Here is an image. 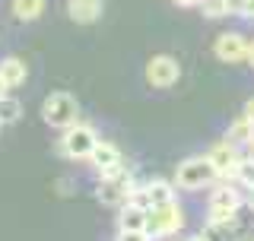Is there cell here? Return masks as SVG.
I'll return each instance as SVG.
<instances>
[{
    "label": "cell",
    "mask_w": 254,
    "mask_h": 241,
    "mask_svg": "<svg viewBox=\"0 0 254 241\" xmlns=\"http://www.w3.org/2000/svg\"><path fill=\"white\" fill-rule=\"evenodd\" d=\"M137 187V181H133V175L124 168V162L118 168H108V172H102L99 184H95V197L102 200L105 206H124L127 200H130V190Z\"/></svg>",
    "instance_id": "obj_1"
},
{
    "label": "cell",
    "mask_w": 254,
    "mask_h": 241,
    "mask_svg": "<svg viewBox=\"0 0 254 241\" xmlns=\"http://www.w3.org/2000/svg\"><path fill=\"white\" fill-rule=\"evenodd\" d=\"M213 181H219L216 168L206 156H194V159H185V162L178 165V172H175V187L181 190H203L210 187Z\"/></svg>",
    "instance_id": "obj_2"
},
{
    "label": "cell",
    "mask_w": 254,
    "mask_h": 241,
    "mask_svg": "<svg viewBox=\"0 0 254 241\" xmlns=\"http://www.w3.org/2000/svg\"><path fill=\"white\" fill-rule=\"evenodd\" d=\"M95 143H99V133H95L92 124H86V120H76V124H70L67 130L61 136V152L67 159H89Z\"/></svg>",
    "instance_id": "obj_3"
},
{
    "label": "cell",
    "mask_w": 254,
    "mask_h": 241,
    "mask_svg": "<svg viewBox=\"0 0 254 241\" xmlns=\"http://www.w3.org/2000/svg\"><path fill=\"white\" fill-rule=\"evenodd\" d=\"M76 115H79V105H76V99L70 92H51L45 99V105H42L45 124L58 127V130H67L70 124H76Z\"/></svg>",
    "instance_id": "obj_4"
},
{
    "label": "cell",
    "mask_w": 254,
    "mask_h": 241,
    "mask_svg": "<svg viewBox=\"0 0 254 241\" xmlns=\"http://www.w3.org/2000/svg\"><path fill=\"white\" fill-rule=\"evenodd\" d=\"M181 226H185V213H181L178 203H159V206L149 210V226H146V232L153 235V241L178 235Z\"/></svg>",
    "instance_id": "obj_5"
},
{
    "label": "cell",
    "mask_w": 254,
    "mask_h": 241,
    "mask_svg": "<svg viewBox=\"0 0 254 241\" xmlns=\"http://www.w3.org/2000/svg\"><path fill=\"white\" fill-rule=\"evenodd\" d=\"M181 76V67L178 60L169 58V54H156V58H149L146 63V83L156 86V89H169V86L178 83Z\"/></svg>",
    "instance_id": "obj_6"
},
{
    "label": "cell",
    "mask_w": 254,
    "mask_h": 241,
    "mask_svg": "<svg viewBox=\"0 0 254 241\" xmlns=\"http://www.w3.org/2000/svg\"><path fill=\"white\" fill-rule=\"evenodd\" d=\"M206 159L213 162V168H216L219 178H235V168H238V162H242V152H238L235 143L219 140V143H213V146H210Z\"/></svg>",
    "instance_id": "obj_7"
},
{
    "label": "cell",
    "mask_w": 254,
    "mask_h": 241,
    "mask_svg": "<svg viewBox=\"0 0 254 241\" xmlns=\"http://www.w3.org/2000/svg\"><path fill=\"white\" fill-rule=\"evenodd\" d=\"M213 54H216L222 63H238L248 54V38H242L238 32H222L216 38V45H213Z\"/></svg>",
    "instance_id": "obj_8"
},
{
    "label": "cell",
    "mask_w": 254,
    "mask_h": 241,
    "mask_svg": "<svg viewBox=\"0 0 254 241\" xmlns=\"http://www.w3.org/2000/svg\"><path fill=\"white\" fill-rule=\"evenodd\" d=\"M89 162H92V168H95V172H108V168H118V165H121L124 162V159H121V149H118L115 146V143H95V149H92V156H89Z\"/></svg>",
    "instance_id": "obj_9"
},
{
    "label": "cell",
    "mask_w": 254,
    "mask_h": 241,
    "mask_svg": "<svg viewBox=\"0 0 254 241\" xmlns=\"http://www.w3.org/2000/svg\"><path fill=\"white\" fill-rule=\"evenodd\" d=\"M102 10H105V3L102 0H67V16L73 22H95L102 16Z\"/></svg>",
    "instance_id": "obj_10"
},
{
    "label": "cell",
    "mask_w": 254,
    "mask_h": 241,
    "mask_svg": "<svg viewBox=\"0 0 254 241\" xmlns=\"http://www.w3.org/2000/svg\"><path fill=\"white\" fill-rule=\"evenodd\" d=\"M245 197L238 194V187H232V184H216L210 194V206H226V210H242Z\"/></svg>",
    "instance_id": "obj_11"
},
{
    "label": "cell",
    "mask_w": 254,
    "mask_h": 241,
    "mask_svg": "<svg viewBox=\"0 0 254 241\" xmlns=\"http://www.w3.org/2000/svg\"><path fill=\"white\" fill-rule=\"evenodd\" d=\"M0 76L6 79V86H22L26 83V76H29V67H26V60L22 58H3L0 60Z\"/></svg>",
    "instance_id": "obj_12"
},
{
    "label": "cell",
    "mask_w": 254,
    "mask_h": 241,
    "mask_svg": "<svg viewBox=\"0 0 254 241\" xmlns=\"http://www.w3.org/2000/svg\"><path fill=\"white\" fill-rule=\"evenodd\" d=\"M118 226L121 229H146L149 226V213L146 210H140V206H133V203H124L121 206V213H118Z\"/></svg>",
    "instance_id": "obj_13"
},
{
    "label": "cell",
    "mask_w": 254,
    "mask_h": 241,
    "mask_svg": "<svg viewBox=\"0 0 254 241\" xmlns=\"http://www.w3.org/2000/svg\"><path fill=\"white\" fill-rule=\"evenodd\" d=\"M146 190H149L153 206H159V203H175V184H172V181L153 178V181H146Z\"/></svg>",
    "instance_id": "obj_14"
},
{
    "label": "cell",
    "mask_w": 254,
    "mask_h": 241,
    "mask_svg": "<svg viewBox=\"0 0 254 241\" xmlns=\"http://www.w3.org/2000/svg\"><path fill=\"white\" fill-rule=\"evenodd\" d=\"M251 127H254V120L248 118H235L232 124H229V130H226V140L229 143H235V146H245V143H251Z\"/></svg>",
    "instance_id": "obj_15"
},
{
    "label": "cell",
    "mask_w": 254,
    "mask_h": 241,
    "mask_svg": "<svg viewBox=\"0 0 254 241\" xmlns=\"http://www.w3.org/2000/svg\"><path fill=\"white\" fill-rule=\"evenodd\" d=\"M206 222L216 229H235L238 226V210H226V206H210L206 210Z\"/></svg>",
    "instance_id": "obj_16"
},
{
    "label": "cell",
    "mask_w": 254,
    "mask_h": 241,
    "mask_svg": "<svg viewBox=\"0 0 254 241\" xmlns=\"http://www.w3.org/2000/svg\"><path fill=\"white\" fill-rule=\"evenodd\" d=\"M45 13V0H13V16L19 22H32Z\"/></svg>",
    "instance_id": "obj_17"
},
{
    "label": "cell",
    "mask_w": 254,
    "mask_h": 241,
    "mask_svg": "<svg viewBox=\"0 0 254 241\" xmlns=\"http://www.w3.org/2000/svg\"><path fill=\"white\" fill-rule=\"evenodd\" d=\"M19 118H22V102L13 95H3L0 99V124H16Z\"/></svg>",
    "instance_id": "obj_18"
},
{
    "label": "cell",
    "mask_w": 254,
    "mask_h": 241,
    "mask_svg": "<svg viewBox=\"0 0 254 241\" xmlns=\"http://www.w3.org/2000/svg\"><path fill=\"white\" fill-rule=\"evenodd\" d=\"M235 181L242 184V187L254 190V156H251V159H242V162H238V168H235Z\"/></svg>",
    "instance_id": "obj_19"
},
{
    "label": "cell",
    "mask_w": 254,
    "mask_h": 241,
    "mask_svg": "<svg viewBox=\"0 0 254 241\" xmlns=\"http://www.w3.org/2000/svg\"><path fill=\"white\" fill-rule=\"evenodd\" d=\"M200 10H203L206 19H222V16H229L226 0H203V3H200Z\"/></svg>",
    "instance_id": "obj_20"
},
{
    "label": "cell",
    "mask_w": 254,
    "mask_h": 241,
    "mask_svg": "<svg viewBox=\"0 0 254 241\" xmlns=\"http://www.w3.org/2000/svg\"><path fill=\"white\" fill-rule=\"evenodd\" d=\"M127 203H133V206H140V210H153V200H149V190H146V184H137V187L130 190V200Z\"/></svg>",
    "instance_id": "obj_21"
},
{
    "label": "cell",
    "mask_w": 254,
    "mask_h": 241,
    "mask_svg": "<svg viewBox=\"0 0 254 241\" xmlns=\"http://www.w3.org/2000/svg\"><path fill=\"white\" fill-rule=\"evenodd\" d=\"M118 241H153V235H149L146 229H137V232H133V229H121V232H118Z\"/></svg>",
    "instance_id": "obj_22"
},
{
    "label": "cell",
    "mask_w": 254,
    "mask_h": 241,
    "mask_svg": "<svg viewBox=\"0 0 254 241\" xmlns=\"http://www.w3.org/2000/svg\"><path fill=\"white\" fill-rule=\"evenodd\" d=\"M226 6H229V16H232V13H245V0H226Z\"/></svg>",
    "instance_id": "obj_23"
},
{
    "label": "cell",
    "mask_w": 254,
    "mask_h": 241,
    "mask_svg": "<svg viewBox=\"0 0 254 241\" xmlns=\"http://www.w3.org/2000/svg\"><path fill=\"white\" fill-rule=\"evenodd\" d=\"M242 115L248 118V120H254V99H248V102H245V111H242Z\"/></svg>",
    "instance_id": "obj_24"
},
{
    "label": "cell",
    "mask_w": 254,
    "mask_h": 241,
    "mask_svg": "<svg viewBox=\"0 0 254 241\" xmlns=\"http://www.w3.org/2000/svg\"><path fill=\"white\" fill-rule=\"evenodd\" d=\"M245 60H248L251 67H254V38H251V42H248V54H245Z\"/></svg>",
    "instance_id": "obj_25"
},
{
    "label": "cell",
    "mask_w": 254,
    "mask_h": 241,
    "mask_svg": "<svg viewBox=\"0 0 254 241\" xmlns=\"http://www.w3.org/2000/svg\"><path fill=\"white\" fill-rule=\"evenodd\" d=\"M175 3H178V6H200L203 0H175Z\"/></svg>",
    "instance_id": "obj_26"
},
{
    "label": "cell",
    "mask_w": 254,
    "mask_h": 241,
    "mask_svg": "<svg viewBox=\"0 0 254 241\" xmlns=\"http://www.w3.org/2000/svg\"><path fill=\"white\" fill-rule=\"evenodd\" d=\"M242 16H254V0H245V13Z\"/></svg>",
    "instance_id": "obj_27"
},
{
    "label": "cell",
    "mask_w": 254,
    "mask_h": 241,
    "mask_svg": "<svg viewBox=\"0 0 254 241\" xmlns=\"http://www.w3.org/2000/svg\"><path fill=\"white\" fill-rule=\"evenodd\" d=\"M6 92H10V86H6V79H3V76H0V99H3V95H6Z\"/></svg>",
    "instance_id": "obj_28"
},
{
    "label": "cell",
    "mask_w": 254,
    "mask_h": 241,
    "mask_svg": "<svg viewBox=\"0 0 254 241\" xmlns=\"http://www.w3.org/2000/svg\"><path fill=\"white\" fill-rule=\"evenodd\" d=\"M245 203L251 206V213H254V190H248V197H245Z\"/></svg>",
    "instance_id": "obj_29"
},
{
    "label": "cell",
    "mask_w": 254,
    "mask_h": 241,
    "mask_svg": "<svg viewBox=\"0 0 254 241\" xmlns=\"http://www.w3.org/2000/svg\"><path fill=\"white\" fill-rule=\"evenodd\" d=\"M188 241H210V235H190Z\"/></svg>",
    "instance_id": "obj_30"
},
{
    "label": "cell",
    "mask_w": 254,
    "mask_h": 241,
    "mask_svg": "<svg viewBox=\"0 0 254 241\" xmlns=\"http://www.w3.org/2000/svg\"><path fill=\"white\" fill-rule=\"evenodd\" d=\"M251 146H254V127H251Z\"/></svg>",
    "instance_id": "obj_31"
},
{
    "label": "cell",
    "mask_w": 254,
    "mask_h": 241,
    "mask_svg": "<svg viewBox=\"0 0 254 241\" xmlns=\"http://www.w3.org/2000/svg\"><path fill=\"white\" fill-rule=\"evenodd\" d=\"M162 241H175V235H172V238H162Z\"/></svg>",
    "instance_id": "obj_32"
},
{
    "label": "cell",
    "mask_w": 254,
    "mask_h": 241,
    "mask_svg": "<svg viewBox=\"0 0 254 241\" xmlns=\"http://www.w3.org/2000/svg\"><path fill=\"white\" fill-rule=\"evenodd\" d=\"M0 127H3V124H0Z\"/></svg>",
    "instance_id": "obj_33"
}]
</instances>
